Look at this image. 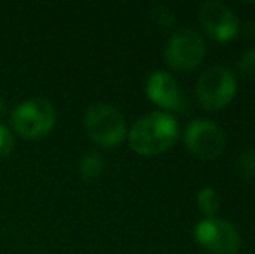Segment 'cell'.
I'll return each mask as SVG.
<instances>
[{
  "label": "cell",
  "instance_id": "1",
  "mask_svg": "<svg viewBox=\"0 0 255 254\" xmlns=\"http://www.w3.org/2000/svg\"><path fill=\"white\" fill-rule=\"evenodd\" d=\"M177 120L165 112H153L141 117L127 132L130 148L142 157H156L168 152L177 143Z\"/></svg>",
  "mask_w": 255,
  "mask_h": 254
},
{
  "label": "cell",
  "instance_id": "2",
  "mask_svg": "<svg viewBox=\"0 0 255 254\" xmlns=\"http://www.w3.org/2000/svg\"><path fill=\"white\" fill-rule=\"evenodd\" d=\"M236 91V75L222 64L207 68L196 80V99L207 112H217L228 106L235 99Z\"/></svg>",
  "mask_w": 255,
  "mask_h": 254
},
{
  "label": "cell",
  "instance_id": "3",
  "mask_svg": "<svg viewBox=\"0 0 255 254\" xmlns=\"http://www.w3.org/2000/svg\"><path fill=\"white\" fill-rule=\"evenodd\" d=\"M85 131L94 143L113 148L127 138V122L117 108L104 103L92 105L85 113Z\"/></svg>",
  "mask_w": 255,
  "mask_h": 254
},
{
  "label": "cell",
  "instance_id": "4",
  "mask_svg": "<svg viewBox=\"0 0 255 254\" xmlns=\"http://www.w3.org/2000/svg\"><path fill=\"white\" fill-rule=\"evenodd\" d=\"M14 131L23 138L37 139L49 134L56 124V110L52 103L44 98L28 99L16 106L10 117Z\"/></svg>",
  "mask_w": 255,
  "mask_h": 254
},
{
  "label": "cell",
  "instance_id": "5",
  "mask_svg": "<svg viewBox=\"0 0 255 254\" xmlns=\"http://www.w3.org/2000/svg\"><path fill=\"white\" fill-rule=\"evenodd\" d=\"M205 51L207 47L202 35L191 28H182L168 38L165 45V61L177 71H191L202 64Z\"/></svg>",
  "mask_w": 255,
  "mask_h": 254
},
{
  "label": "cell",
  "instance_id": "6",
  "mask_svg": "<svg viewBox=\"0 0 255 254\" xmlns=\"http://www.w3.org/2000/svg\"><path fill=\"white\" fill-rule=\"evenodd\" d=\"M184 146L196 159L214 160L224 152L226 134L212 120L195 119L184 131Z\"/></svg>",
  "mask_w": 255,
  "mask_h": 254
},
{
  "label": "cell",
  "instance_id": "7",
  "mask_svg": "<svg viewBox=\"0 0 255 254\" xmlns=\"http://www.w3.org/2000/svg\"><path fill=\"white\" fill-rule=\"evenodd\" d=\"M195 239L208 254H238L242 248L238 230L221 218L200 221L195 228Z\"/></svg>",
  "mask_w": 255,
  "mask_h": 254
},
{
  "label": "cell",
  "instance_id": "8",
  "mask_svg": "<svg viewBox=\"0 0 255 254\" xmlns=\"http://www.w3.org/2000/svg\"><path fill=\"white\" fill-rule=\"evenodd\" d=\"M198 23L205 33L219 44H228L240 33V21L235 10L219 0H210L200 5Z\"/></svg>",
  "mask_w": 255,
  "mask_h": 254
},
{
  "label": "cell",
  "instance_id": "9",
  "mask_svg": "<svg viewBox=\"0 0 255 254\" xmlns=\"http://www.w3.org/2000/svg\"><path fill=\"white\" fill-rule=\"evenodd\" d=\"M146 96H148L153 105L165 110V113L168 112L186 113L189 108L177 80L170 73H167V71L158 70L149 75L148 82H146Z\"/></svg>",
  "mask_w": 255,
  "mask_h": 254
},
{
  "label": "cell",
  "instance_id": "10",
  "mask_svg": "<svg viewBox=\"0 0 255 254\" xmlns=\"http://www.w3.org/2000/svg\"><path fill=\"white\" fill-rule=\"evenodd\" d=\"M196 206H198L200 213L205 216V220L217 218L219 207H221V200H219L217 192L210 187L202 188L198 192V195H196Z\"/></svg>",
  "mask_w": 255,
  "mask_h": 254
},
{
  "label": "cell",
  "instance_id": "11",
  "mask_svg": "<svg viewBox=\"0 0 255 254\" xmlns=\"http://www.w3.org/2000/svg\"><path fill=\"white\" fill-rule=\"evenodd\" d=\"M104 171V159L98 152H89L80 160V176L85 181H96Z\"/></svg>",
  "mask_w": 255,
  "mask_h": 254
},
{
  "label": "cell",
  "instance_id": "12",
  "mask_svg": "<svg viewBox=\"0 0 255 254\" xmlns=\"http://www.w3.org/2000/svg\"><path fill=\"white\" fill-rule=\"evenodd\" d=\"M236 173L245 180H255V148H249L236 159Z\"/></svg>",
  "mask_w": 255,
  "mask_h": 254
},
{
  "label": "cell",
  "instance_id": "13",
  "mask_svg": "<svg viewBox=\"0 0 255 254\" xmlns=\"http://www.w3.org/2000/svg\"><path fill=\"white\" fill-rule=\"evenodd\" d=\"M151 19L160 30H170L175 23L174 12L170 9H167L165 5H156L151 10Z\"/></svg>",
  "mask_w": 255,
  "mask_h": 254
},
{
  "label": "cell",
  "instance_id": "14",
  "mask_svg": "<svg viewBox=\"0 0 255 254\" xmlns=\"http://www.w3.org/2000/svg\"><path fill=\"white\" fill-rule=\"evenodd\" d=\"M238 71L243 77H255V47L247 49L238 59Z\"/></svg>",
  "mask_w": 255,
  "mask_h": 254
},
{
  "label": "cell",
  "instance_id": "15",
  "mask_svg": "<svg viewBox=\"0 0 255 254\" xmlns=\"http://www.w3.org/2000/svg\"><path fill=\"white\" fill-rule=\"evenodd\" d=\"M14 148V138H12V132L9 131L5 126L0 124V160L7 159L10 155Z\"/></svg>",
  "mask_w": 255,
  "mask_h": 254
},
{
  "label": "cell",
  "instance_id": "16",
  "mask_svg": "<svg viewBox=\"0 0 255 254\" xmlns=\"http://www.w3.org/2000/svg\"><path fill=\"white\" fill-rule=\"evenodd\" d=\"M245 33L249 38H252V40H255V19L254 21H249L245 26Z\"/></svg>",
  "mask_w": 255,
  "mask_h": 254
},
{
  "label": "cell",
  "instance_id": "17",
  "mask_svg": "<svg viewBox=\"0 0 255 254\" xmlns=\"http://www.w3.org/2000/svg\"><path fill=\"white\" fill-rule=\"evenodd\" d=\"M5 110H7L5 101H3V99L0 98V117H3V115H5Z\"/></svg>",
  "mask_w": 255,
  "mask_h": 254
}]
</instances>
